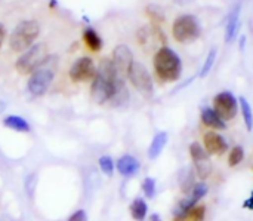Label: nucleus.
I'll use <instances>...</instances> for the list:
<instances>
[{
  "mask_svg": "<svg viewBox=\"0 0 253 221\" xmlns=\"http://www.w3.org/2000/svg\"><path fill=\"white\" fill-rule=\"evenodd\" d=\"M67 221H87V216L83 210H77L74 214H71Z\"/></svg>",
  "mask_w": 253,
  "mask_h": 221,
  "instance_id": "nucleus-30",
  "label": "nucleus"
},
{
  "mask_svg": "<svg viewBox=\"0 0 253 221\" xmlns=\"http://www.w3.org/2000/svg\"><path fill=\"white\" fill-rule=\"evenodd\" d=\"M36 183H37V175L36 174H30L27 178H25V193L28 195V198H33L34 195V190H36Z\"/></svg>",
  "mask_w": 253,
  "mask_h": 221,
  "instance_id": "nucleus-28",
  "label": "nucleus"
},
{
  "mask_svg": "<svg viewBox=\"0 0 253 221\" xmlns=\"http://www.w3.org/2000/svg\"><path fill=\"white\" fill-rule=\"evenodd\" d=\"M243 207H245V208H248V210H252L253 211V195L249 198V199H248V201H246V202H245V204H243Z\"/></svg>",
  "mask_w": 253,
  "mask_h": 221,
  "instance_id": "nucleus-31",
  "label": "nucleus"
},
{
  "mask_svg": "<svg viewBox=\"0 0 253 221\" xmlns=\"http://www.w3.org/2000/svg\"><path fill=\"white\" fill-rule=\"evenodd\" d=\"M203 144L209 155H224L228 150V144L218 132H206L203 135Z\"/></svg>",
  "mask_w": 253,
  "mask_h": 221,
  "instance_id": "nucleus-11",
  "label": "nucleus"
},
{
  "mask_svg": "<svg viewBox=\"0 0 253 221\" xmlns=\"http://www.w3.org/2000/svg\"><path fill=\"white\" fill-rule=\"evenodd\" d=\"M99 168H101V171H102L105 175L111 177V175H113V171H114V162H113V159H111L110 156H102V158H99Z\"/></svg>",
  "mask_w": 253,
  "mask_h": 221,
  "instance_id": "nucleus-25",
  "label": "nucleus"
},
{
  "mask_svg": "<svg viewBox=\"0 0 253 221\" xmlns=\"http://www.w3.org/2000/svg\"><path fill=\"white\" fill-rule=\"evenodd\" d=\"M0 221H13V220H12L9 216H1V217H0Z\"/></svg>",
  "mask_w": 253,
  "mask_h": 221,
  "instance_id": "nucleus-34",
  "label": "nucleus"
},
{
  "mask_svg": "<svg viewBox=\"0 0 253 221\" xmlns=\"http://www.w3.org/2000/svg\"><path fill=\"white\" fill-rule=\"evenodd\" d=\"M239 103H240V107H242V116H243V120H245V123H246V128H248V131H252L253 129L252 107H251L249 101H248L245 97H242Z\"/></svg>",
  "mask_w": 253,
  "mask_h": 221,
  "instance_id": "nucleus-21",
  "label": "nucleus"
},
{
  "mask_svg": "<svg viewBox=\"0 0 253 221\" xmlns=\"http://www.w3.org/2000/svg\"><path fill=\"white\" fill-rule=\"evenodd\" d=\"M113 62L116 64L119 73L125 77L129 73V68L135 62L133 54L127 45H117L113 51Z\"/></svg>",
  "mask_w": 253,
  "mask_h": 221,
  "instance_id": "nucleus-10",
  "label": "nucleus"
},
{
  "mask_svg": "<svg viewBox=\"0 0 253 221\" xmlns=\"http://www.w3.org/2000/svg\"><path fill=\"white\" fill-rule=\"evenodd\" d=\"M96 67L93 64V59L89 56H82L74 61V64L70 68V77L73 82H87L93 80L96 76Z\"/></svg>",
  "mask_w": 253,
  "mask_h": 221,
  "instance_id": "nucleus-9",
  "label": "nucleus"
},
{
  "mask_svg": "<svg viewBox=\"0 0 253 221\" xmlns=\"http://www.w3.org/2000/svg\"><path fill=\"white\" fill-rule=\"evenodd\" d=\"M205 216H206V208L203 207V205H200V207H194L188 214H187V217H188V220L190 221H203L205 220Z\"/></svg>",
  "mask_w": 253,
  "mask_h": 221,
  "instance_id": "nucleus-27",
  "label": "nucleus"
},
{
  "mask_svg": "<svg viewBox=\"0 0 253 221\" xmlns=\"http://www.w3.org/2000/svg\"><path fill=\"white\" fill-rule=\"evenodd\" d=\"M245 159V150L242 146H236L231 149L230 156H228V165L230 166H237L239 164H242Z\"/></svg>",
  "mask_w": 253,
  "mask_h": 221,
  "instance_id": "nucleus-23",
  "label": "nucleus"
},
{
  "mask_svg": "<svg viewBox=\"0 0 253 221\" xmlns=\"http://www.w3.org/2000/svg\"><path fill=\"white\" fill-rule=\"evenodd\" d=\"M213 110L222 120H233L239 111V101L230 91L219 92L213 98Z\"/></svg>",
  "mask_w": 253,
  "mask_h": 221,
  "instance_id": "nucleus-8",
  "label": "nucleus"
},
{
  "mask_svg": "<svg viewBox=\"0 0 253 221\" xmlns=\"http://www.w3.org/2000/svg\"><path fill=\"white\" fill-rule=\"evenodd\" d=\"M216 55H218V51H216L215 48H212V49L209 51V54H208L205 62H203V67H202V70H200V77H206V76L211 73V70H212V67H213V64H215V61H216Z\"/></svg>",
  "mask_w": 253,
  "mask_h": 221,
  "instance_id": "nucleus-22",
  "label": "nucleus"
},
{
  "mask_svg": "<svg viewBox=\"0 0 253 221\" xmlns=\"http://www.w3.org/2000/svg\"><path fill=\"white\" fill-rule=\"evenodd\" d=\"M240 10H242V6L237 4V6H234V9L228 15V21H227V27H225V42L227 43L233 42L236 39L237 33H239V28H240Z\"/></svg>",
  "mask_w": 253,
  "mask_h": 221,
  "instance_id": "nucleus-12",
  "label": "nucleus"
},
{
  "mask_svg": "<svg viewBox=\"0 0 253 221\" xmlns=\"http://www.w3.org/2000/svg\"><path fill=\"white\" fill-rule=\"evenodd\" d=\"M83 39H84V43L86 46L93 51V52H98L102 49V39L99 37V34L92 28V27H87L84 31H83Z\"/></svg>",
  "mask_w": 253,
  "mask_h": 221,
  "instance_id": "nucleus-16",
  "label": "nucleus"
},
{
  "mask_svg": "<svg viewBox=\"0 0 253 221\" xmlns=\"http://www.w3.org/2000/svg\"><path fill=\"white\" fill-rule=\"evenodd\" d=\"M150 221H162V219H160L159 214H153V216L150 217Z\"/></svg>",
  "mask_w": 253,
  "mask_h": 221,
  "instance_id": "nucleus-33",
  "label": "nucleus"
},
{
  "mask_svg": "<svg viewBox=\"0 0 253 221\" xmlns=\"http://www.w3.org/2000/svg\"><path fill=\"white\" fill-rule=\"evenodd\" d=\"M142 192L145 193L147 198H150V199L154 198V195H156V181H154V178L147 177L144 180V183H142Z\"/></svg>",
  "mask_w": 253,
  "mask_h": 221,
  "instance_id": "nucleus-26",
  "label": "nucleus"
},
{
  "mask_svg": "<svg viewBox=\"0 0 253 221\" xmlns=\"http://www.w3.org/2000/svg\"><path fill=\"white\" fill-rule=\"evenodd\" d=\"M47 59V52H46V45L44 43H34L31 48H28L22 55L18 58L15 67L21 74H28L36 71L39 67L44 64Z\"/></svg>",
  "mask_w": 253,
  "mask_h": 221,
  "instance_id": "nucleus-5",
  "label": "nucleus"
},
{
  "mask_svg": "<svg viewBox=\"0 0 253 221\" xmlns=\"http://www.w3.org/2000/svg\"><path fill=\"white\" fill-rule=\"evenodd\" d=\"M202 34V25L197 16L191 13H184L175 18L172 24V36L179 43H190L199 39Z\"/></svg>",
  "mask_w": 253,
  "mask_h": 221,
  "instance_id": "nucleus-4",
  "label": "nucleus"
},
{
  "mask_svg": "<svg viewBox=\"0 0 253 221\" xmlns=\"http://www.w3.org/2000/svg\"><path fill=\"white\" fill-rule=\"evenodd\" d=\"M252 195H253V193H252Z\"/></svg>",
  "mask_w": 253,
  "mask_h": 221,
  "instance_id": "nucleus-36",
  "label": "nucleus"
},
{
  "mask_svg": "<svg viewBox=\"0 0 253 221\" xmlns=\"http://www.w3.org/2000/svg\"><path fill=\"white\" fill-rule=\"evenodd\" d=\"M154 71L162 82H176L182 74V61L169 46L160 48L153 59Z\"/></svg>",
  "mask_w": 253,
  "mask_h": 221,
  "instance_id": "nucleus-2",
  "label": "nucleus"
},
{
  "mask_svg": "<svg viewBox=\"0 0 253 221\" xmlns=\"http://www.w3.org/2000/svg\"><path fill=\"white\" fill-rule=\"evenodd\" d=\"M3 39H4V27H3V25L0 24V48H1Z\"/></svg>",
  "mask_w": 253,
  "mask_h": 221,
  "instance_id": "nucleus-32",
  "label": "nucleus"
},
{
  "mask_svg": "<svg viewBox=\"0 0 253 221\" xmlns=\"http://www.w3.org/2000/svg\"><path fill=\"white\" fill-rule=\"evenodd\" d=\"M191 195H193L197 201H200L202 198H205V196L208 195V186H206L205 183H197V184H194V187H193V190H191Z\"/></svg>",
  "mask_w": 253,
  "mask_h": 221,
  "instance_id": "nucleus-29",
  "label": "nucleus"
},
{
  "mask_svg": "<svg viewBox=\"0 0 253 221\" xmlns=\"http://www.w3.org/2000/svg\"><path fill=\"white\" fill-rule=\"evenodd\" d=\"M125 88V77L119 73L116 64L110 58H104L99 62L96 76L92 82L90 95L96 104H105L116 92Z\"/></svg>",
  "mask_w": 253,
  "mask_h": 221,
  "instance_id": "nucleus-1",
  "label": "nucleus"
},
{
  "mask_svg": "<svg viewBox=\"0 0 253 221\" xmlns=\"http://www.w3.org/2000/svg\"><path fill=\"white\" fill-rule=\"evenodd\" d=\"M147 211H148V207L147 204L144 202V199L141 198H136L132 204H130V216L135 221H144L147 217Z\"/></svg>",
  "mask_w": 253,
  "mask_h": 221,
  "instance_id": "nucleus-19",
  "label": "nucleus"
},
{
  "mask_svg": "<svg viewBox=\"0 0 253 221\" xmlns=\"http://www.w3.org/2000/svg\"><path fill=\"white\" fill-rule=\"evenodd\" d=\"M190 155H191V159L196 164H200V162H205V161H209V153L206 152V149L199 144V143H191L190 144Z\"/></svg>",
  "mask_w": 253,
  "mask_h": 221,
  "instance_id": "nucleus-20",
  "label": "nucleus"
},
{
  "mask_svg": "<svg viewBox=\"0 0 253 221\" xmlns=\"http://www.w3.org/2000/svg\"><path fill=\"white\" fill-rule=\"evenodd\" d=\"M166 143H168V134H166V132H157V134L154 135L153 141H151L150 149H148V156H150V159L159 158V155L163 152Z\"/></svg>",
  "mask_w": 253,
  "mask_h": 221,
  "instance_id": "nucleus-15",
  "label": "nucleus"
},
{
  "mask_svg": "<svg viewBox=\"0 0 253 221\" xmlns=\"http://www.w3.org/2000/svg\"><path fill=\"white\" fill-rule=\"evenodd\" d=\"M3 125H4L6 128L13 129V131H18V132H28V131L31 129V128H30V123H28L25 119H22V117H19V116H13V114L4 117Z\"/></svg>",
  "mask_w": 253,
  "mask_h": 221,
  "instance_id": "nucleus-17",
  "label": "nucleus"
},
{
  "mask_svg": "<svg viewBox=\"0 0 253 221\" xmlns=\"http://www.w3.org/2000/svg\"><path fill=\"white\" fill-rule=\"evenodd\" d=\"M200 117H202L203 125H205V126H208V128L218 129V131H224V129H227V123H225V120H222V119L218 116V113H216L213 109H211V107H205V109L202 110Z\"/></svg>",
  "mask_w": 253,
  "mask_h": 221,
  "instance_id": "nucleus-14",
  "label": "nucleus"
},
{
  "mask_svg": "<svg viewBox=\"0 0 253 221\" xmlns=\"http://www.w3.org/2000/svg\"><path fill=\"white\" fill-rule=\"evenodd\" d=\"M127 77H129L130 83L135 86V89L139 94H142L145 98H151L153 97V94H154V83H153V79H151L147 67L142 62L135 61L132 64V67L129 68Z\"/></svg>",
  "mask_w": 253,
  "mask_h": 221,
  "instance_id": "nucleus-7",
  "label": "nucleus"
},
{
  "mask_svg": "<svg viewBox=\"0 0 253 221\" xmlns=\"http://www.w3.org/2000/svg\"><path fill=\"white\" fill-rule=\"evenodd\" d=\"M47 59H49V56H47ZM47 59L44 61V64L42 67H39L36 71H33L31 76H30V79H28L27 88H28V92L33 97H42V95H44L46 91L49 89V86L53 82L55 70H53V67L47 65Z\"/></svg>",
  "mask_w": 253,
  "mask_h": 221,
  "instance_id": "nucleus-6",
  "label": "nucleus"
},
{
  "mask_svg": "<svg viewBox=\"0 0 253 221\" xmlns=\"http://www.w3.org/2000/svg\"><path fill=\"white\" fill-rule=\"evenodd\" d=\"M39 34H40V25L37 21L33 19L21 21L10 33L9 46L15 52H25L28 48L34 45V40L39 37Z\"/></svg>",
  "mask_w": 253,
  "mask_h": 221,
  "instance_id": "nucleus-3",
  "label": "nucleus"
},
{
  "mask_svg": "<svg viewBox=\"0 0 253 221\" xmlns=\"http://www.w3.org/2000/svg\"><path fill=\"white\" fill-rule=\"evenodd\" d=\"M176 221H182V220H176Z\"/></svg>",
  "mask_w": 253,
  "mask_h": 221,
  "instance_id": "nucleus-35",
  "label": "nucleus"
},
{
  "mask_svg": "<svg viewBox=\"0 0 253 221\" xmlns=\"http://www.w3.org/2000/svg\"><path fill=\"white\" fill-rule=\"evenodd\" d=\"M110 103H111L114 107H123V106H126V104L129 103V92H127L126 86L122 88L119 92H116L114 97L110 100Z\"/></svg>",
  "mask_w": 253,
  "mask_h": 221,
  "instance_id": "nucleus-24",
  "label": "nucleus"
},
{
  "mask_svg": "<svg viewBox=\"0 0 253 221\" xmlns=\"http://www.w3.org/2000/svg\"><path fill=\"white\" fill-rule=\"evenodd\" d=\"M197 199L193 196V195H190L188 198H185V199H182L178 205H176V208H175V217H176V220H182L184 217H187V214L197 205Z\"/></svg>",
  "mask_w": 253,
  "mask_h": 221,
  "instance_id": "nucleus-18",
  "label": "nucleus"
},
{
  "mask_svg": "<svg viewBox=\"0 0 253 221\" xmlns=\"http://www.w3.org/2000/svg\"><path fill=\"white\" fill-rule=\"evenodd\" d=\"M141 168V164L136 158L130 156V155H125L117 161V171L123 175V177H132L135 175Z\"/></svg>",
  "mask_w": 253,
  "mask_h": 221,
  "instance_id": "nucleus-13",
  "label": "nucleus"
}]
</instances>
